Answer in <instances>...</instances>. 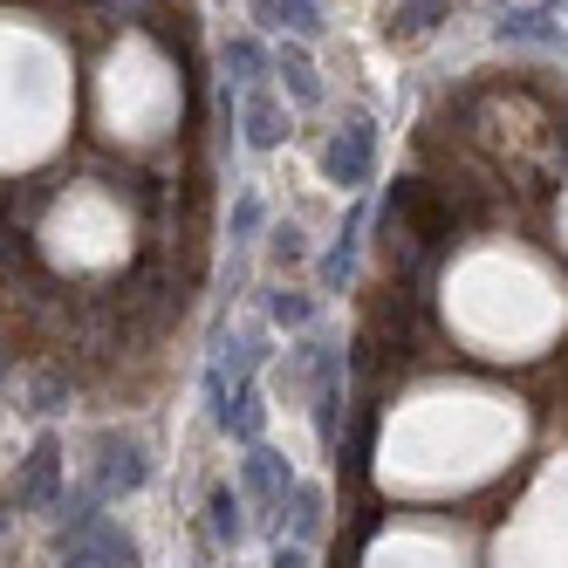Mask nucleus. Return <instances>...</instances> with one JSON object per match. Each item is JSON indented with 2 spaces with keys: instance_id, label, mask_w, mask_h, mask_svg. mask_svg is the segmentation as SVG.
I'll return each instance as SVG.
<instances>
[{
  "instance_id": "6e6552de",
  "label": "nucleus",
  "mask_w": 568,
  "mask_h": 568,
  "mask_svg": "<svg viewBox=\"0 0 568 568\" xmlns=\"http://www.w3.org/2000/svg\"><path fill=\"white\" fill-rule=\"evenodd\" d=\"M247 494L240 486H213V500H206V535H213V548H240L247 541Z\"/></svg>"
},
{
  "instance_id": "f3484780",
  "label": "nucleus",
  "mask_w": 568,
  "mask_h": 568,
  "mask_svg": "<svg viewBox=\"0 0 568 568\" xmlns=\"http://www.w3.org/2000/svg\"><path fill=\"white\" fill-rule=\"evenodd\" d=\"M226 75H233V83H261V75H267V49L261 42H247V34H240V42H226Z\"/></svg>"
},
{
  "instance_id": "ddd939ff",
  "label": "nucleus",
  "mask_w": 568,
  "mask_h": 568,
  "mask_svg": "<svg viewBox=\"0 0 568 568\" xmlns=\"http://www.w3.org/2000/svg\"><path fill=\"white\" fill-rule=\"evenodd\" d=\"M281 138H288V116H281L274 97H247V144L254 151H274Z\"/></svg>"
},
{
  "instance_id": "f03ea898",
  "label": "nucleus",
  "mask_w": 568,
  "mask_h": 568,
  "mask_svg": "<svg viewBox=\"0 0 568 568\" xmlns=\"http://www.w3.org/2000/svg\"><path fill=\"white\" fill-rule=\"evenodd\" d=\"M69 459H62V438L55 432H42L28 445V459H21V473H14V507L21 514H42V507H62V494H69Z\"/></svg>"
},
{
  "instance_id": "dca6fc26",
  "label": "nucleus",
  "mask_w": 568,
  "mask_h": 568,
  "mask_svg": "<svg viewBox=\"0 0 568 568\" xmlns=\"http://www.w3.org/2000/svg\"><path fill=\"white\" fill-rule=\"evenodd\" d=\"M267 322H274V329H308V322H315V295H302V288L267 295Z\"/></svg>"
},
{
  "instance_id": "412c9836",
  "label": "nucleus",
  "mask_w": 568,
  "mask_h": 568,
  "mask_svg": "<svg viewBox=\"0 0 568 568\" xmlns=\"http://www.w3.org/2000/svg\"><path fill=\"white\" fill-rule=\"evenodd\" d=\"M62 568H103L97 555H83V548H62Z\"/></svg>"
},
{
  "instance_id": "1a4fd4ad",
  "label": "nucleus",
  "mask_w": 568,
  "mask_h": 568,
  "mask_svg": "<svg viewBox=\"0 0 568 568\" xmlns=\"http://www.w3.org/2000/svg\"><path fill=\"white\" fill-rule=\"evenodd\" d=\"M494 34H500V42H527V49H555L561 42V28H555L548 8H514V14L494 21Z\"/></svg>"
},
{
  "instance_id": "2eb2a0df",
  "label": "nucleus",
  "mask_w": 568,
  "mask_h": 568,
  "mask_svg": "<svg viewBox=\"0 0 568 568\" xmlns=\"http://www.w3.org/2000/svg\"><path fill=\"white\" fill-rule=\"evenodd\" d=\"M445 8H453V0H397V14H390V42H397V34H432Z\"/></svg>"
},
{
  "instance_id": "20e7f679",
  "label": "nucleus",
  "mask_w": 568,
  "mask_h": 568,
  "mask_svg": "<svg viewBox=\"0 0 568 568\" xmlns=\"http://www.w3.org/2000/svg\"><path fill=\"white\" fill-rule=\"evenodd\" d=\"M295 486H302V479L288 473V459L267 453V445H247V459H240V494L267 514V527H281V507H288Z\"/></svg>"
},
{
  "instance_id": "4468645a",
  "label": "nucleus",
  "mask_w": 568,
  "mask_h": 568,
  "mask_svg": "<svg viewBox=\"0 0 568 568\" xmlns=\"http://www.w3.org/2000/svg\"><path fill=\"white\" fill-rule=\"evenodd\" d=\"M281 90H288L302 110H315L322 103V83H315V62L302 55V49H281Z\"/></svg>"
},
{
  "instance_id": "9d476101",
  "label": "nucleus",
  "mask_w": 568,
  "mask_h": 568,
  "mask_svg": "<svg viewBox=\"0 0 568 568\" xmlns=\"http://www.w3.org/2000/svg\"><path fill=\"white\" fill-rule=\"evenodd\" d=\"M261 425H267V404H261V384H240L233 390V412H226V438L233 445H261Z\"/></svg>"
},
{
  "instance_id": "a211bd4d",
  "label": "nucleus",
  "mask_w": 568,
  "mask_h": 568,
  "mask_svg": "<svg viewBox=\"0 0 568 568\" xmlns=\"http://www.w3.org/2000/svg\"><path fill=\"white\" fill-rule=\"evenodd\" d=\"M281 267H295V261H308V240H302V226L288 220V226H274V247H267Z\"/></svg>"
},
{
  "instance_id": "6ab92c4d",
  "label": "nucleus",
  "mask_w": 568,
  "mask_h": 568,
  "mask_svg": "<svg viewBox=\"0 0 568 568\" xmlns=\"http://www.w3.org/2000/svg\"><path fill=\"white\" fill-rule=\"evenodd\" d=\"M233 233H240V240H254V233H261V199H254V192H240V206H233Z\"/></svg>"
},
{
  "instance_id": "7ed1b4c3",
  "label": "nucleus",
  "mask_w": 568,
  "mask_h": 568,
  "mask_svg": "<svg viewBox=\"0 0 568 568\" xmlns=\"http://www.w3.org/2000/svg\"><path fill=\"white\" fill-rule=\"evenodd\" d=\"M322 172H329V185H343V192H363V185H371V172H377V124H371L363 110L329 138V151H322Z\"/></svg>"
},
{
  "instance_id": "39448f33",
  "label": "nucleus",
  "mask_w": 568,
  "mask_h": 568,
  "mask_svg": "<svg viewBox=\"0 0 568 568\" xmlns=\"http://www.w3.org/2000/svg\"><path fill=\"white\" fill-rule=\"evenodd\" d=\"M281 527H288V541H302V548H315L322 541V527H329V494L322 486H295L288 494V507H281Z\"/></svg>"
},
{
  "instance_id": "f8f14e48",
  "label": "nucleus",
  "mask_w": 568,
  "mask_h": 568,
  "mask_svg": "<svg viewBox=\"0 0 568 568\" xmlns=\"http://www.w3.org/2000/svg\"><path fill=\"white\" fill-rule=\"evenodd\" d=\"M69 377L62 371H42V377H21V412H34V418H49V412H62L69 404Z\"/></svg>"
},
{
  "instance_id": "aec40b11",
  "label": "nucleus",
  "mask_w": 568,
  "mask_h": 568,
  "mask_svg": "<svg viewBox=\"0 0 568 568\" xmlns=\"http://www.w3.org/2000/svg\"><path fill=\"white\" fill-rule=\"evenodd\" d=\"M267 568H308V548H302V541H274Z\"/></svg>"
},
{
  "instance_id": "f257e3e1",
  "label": "nucleus",
  "mask_w": 568,
  "mask_h": 568,
  "mask_svg": "<svg viewBox=\"0 0 568 568\" xmlns=\"http://www.w3.org/2000/svg\"><path fill=\"white\" fill-rule=\"evenodd\" d=\"M90 486L103 500H124L151 486V453L138 432H97V459H90Z\"/></svg>"
},
{
  "instance_id": "423d86ee",
  "label": "nucleus",
  "mask_w": 568,
  "mask_h": 568,
  "mask_svg": "<svg viewBox=\"0 0 568 568\" xmlns=\"http://www.w3.org/2000/svg\"><path fill=\"white\" fill-rule=\"evenodd\" d=\"M363 226H371V213L356 206V213L343 220V240H336V247L315 261V274H322V288H329V295H343V281L356 274V247H363Z\"/></svg>"
},
{
  "instance_id": "0eeeda50",
  "label": "nucleus",
  "mask_w": 568,
  "mask_h": 568,
  "mask_svg": "<svg viewBox=\"0 0 568 568\" xmlns=\"http://www.w3.org/2000/svg\"><path fill=\"white\" fill-rule=\"evenodd\" d=\"M62 548H83V555H97L103 568H138V541H131V535H124V527H116L110 514H103L97 527H83L75 541H62Z\"/></svg>"
},
{
  "instance_id": "9b49d317",
  "label": "nucleus",
  "mask_w": 568,
  "mask_h": 568,
  "mask_svg": "<svg viewBox=\"0 0 568 568\" xmlns=\"http://www.w3.org/2000/svg\"><path fill=\"white\" fill-rule=\"evenodd\" d=\"M261 21L288 28L295 42H315V34H322V8H315V0H261Z\"/></svg>"
}]
</instances>
